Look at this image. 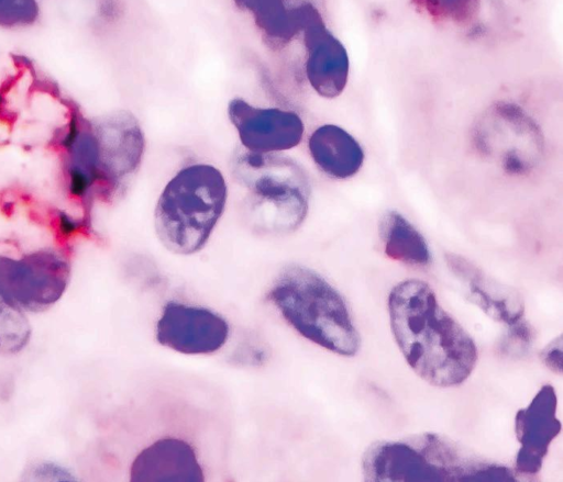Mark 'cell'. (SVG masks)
Segmentation results:
<instances>
[{
  "label": "cell",
  "mask_w": 563,
  "mask_h": 482,
  "mask_svg": "<svg viewBox=\"0 0 563 482\" xmlns=\"http://www.w3.org/2000/svg\"><path fill=\"white\" fill-rule=\"evenodd\" d=\"M390 327L411 369L424 381L448 388L463 383L477 361L468 333L419 279L396 284L388 296Z\"/></svg>",
  "instance_id": "obj_1"
},
{
  "label": "cell",
  "mask_w": 563,
  "mask_h": 482,
  "mask_svg": "<svg viewBox=\"0 0 563 482\" xmlns=\"http://www.w3.org/2000/svg\"><path fill=\"white\" fill-rule=\"evenodd\" d=\"M229 189L216 166L190 164L163 188L155 209L154 227L162 245L177 255H192L208 243L224 213Z\"/></svg>",
  "instance_id": "obj_2"
},
{
  "label": "cell",
  "mask_w": 563,
  "mask_h": 482,
  "mask_svg": "<svg viewBox=\"0 0 563 482\" xmlns=\"http://www.w3.org/2000/svg\"><path fill=\"white\" fill-rule=\"evenodd\" d=\"M231 168L244 190L245 217L253 231L282 235L302 224L311 190L299 164L278 154L245 150L233 158Z\"/></svg>",
  "instance_id": "obj_3"
},
{
  "label": "cell",
  "mask_w": 563,
  "mask_h": 482,
  "mask_svg": "<svg viewBox=\"0 0 563 482\" xmlns=\"http://www.w3.org/2000/svg\"><path fill=\"white\" fill-rule=\"evenodd\" d=\"M267 299L308 340L342 356L357 352L361 340L344 299L313 270L300 265L285 267Z\"/></svg>",
  "instance_id": "obj_4"
},
{
  "label": "cell",
  "mask_w": 563,
  "mask_h": 482,
  "mask_svg": "<svg viewBox=\"0 0 563 482\" xmlns=\"http://www.w3.org/2000/svg\"><path fill=\"white\" fill-rule=\"evenodd\" d=\"M362 464L368 481H465L471 457L450 440L427 433L410 441L375 442L365 452Z\"/></svg>",
  "instance_id": "obj_5"
},
{
  "label": "cell",
  "mask_w": 563,
  "mask_h": 482,
  "mask_svg": "<svg viewBox=\"0 0 563 482\" xmlns=\"http://www.w3.org/2000/svg\"><path fill=\"white\" fill-rule=\"evenodd\" d=\"M477 152L509 175L523 176L540 162L544 142L537 123L518 105L500 102L477 122Z\"/></svg>",
  "instance_id": "obj_6"
},
{
  "label": "cell",
  "mask_w": 563,
  "mask_h": 482,
  "mask_svg": "<svg viewBox=\"0 0 563 482\" xmlns=\"http://www.w3.org/2000/svg\"><path fill=\"white\" fill-rule=\"evenodd\" d=\"M98 142V182L96 194L111 200L123 192L139 170L145 138L137 119L117 111L91 120Z\"/></svg>",
  "instance_id": "obj_7"
},
{
  "label": "cell",
  "mask_w": 563,
  "mask_h": 482,
  "mask_svg": "<svg viewBox=\"0 0 563 482\" xmlns=\"http://www.w3.org/2000/svg\"><path fill=\"white\" fill-rule=\"evenodd\" d=\"M69 278L67 261L53 250L20 259L0 256V289L22 310L43 311L63 295Z\"/></svg>",
  "instance_id": "obj_8"
},
{
  "label": "cell",
  "mask_w": 563,
  "mask_h": 482,
  "mask_svg": "<svg viewBox=\"0 0 563 482\" xmlns=\"http://www.w3.org/2000/svg\"><path fill=\"white\" fill-rule=\"evenodd\" d=\"M227 112L247 152L278 154L295 148L302 141L305 125L295 111L255 107L242 98H233Z\"/></svg>",
  "instance_id": "obj_9"
},
{
  "label": "cell",
  "mask_w": 563,
  "mask_h": 482,
  "mask_svg": "<svg viewBox=\"0 0 563 482\" xmlns=\"http://www.w3.org/2000/svg\"><path fill=\"white\" fill-rule=\"evenodd\" d=\"M229 336V325L219 314L178 302H168L156 325V340L175 351L203 355L219 350Z\"/></svg>",
  "instance_id": "obj_10"
},
{
  "label": "cell",
  "mask_w": 563,
  "mask_h": 482,
  "mask_svg": "<svg viewBox=\"0 0 563 482\" xmlns=\"http://www.w3.org/2000/svg\"><path fill=\"white\" fill-rule=\"evenodd\" d=\"M306 49L305 71L311 88L321 97L336 98L344 90L350 61L345 47L327 27L313 5L301 30Z\"/></svg>",
  "instance_id": "obj_11"
},
{
  "label": "cell",
  "mask_w": 563,
  "mask_h": 482,
  "mask_svg": "<svg viewBox=\"0 0 563 482\" xmlns=\"http://www.w3.org/2000/svg\"><path fill=\"white\" fill-rule=\"evenodd\" d=\"M558 399L552 385L541 386L531 403L517 412L515 428L520 449L516 469L523 474H537L551 441L559 435L561 423L556 417Z\"/></svg>",
  "instance_id": "obj_12"
},
{
  "label": "cell",
  "mask_w": 563,
  "mask_h": 482,
  "mask_svg": "<svg viewBox=\"0 0 563 482\" xmlns=\"http://www.w3.org/2000/svg\"><path fill=\"white\" fill-rule=\"evenodd\" d=\"M445 261L460 280L466 299L486 315L507 326L523 317L525 304L518 291L493 279L460 255L446 254Z\"/></svg>",
  "instance_id": "obj_13"
},
{
  "label": "cell",
  "mask_w": 563,
  "mask_h": 482,
  "mask_svg": "<svg viewBox=\"0 0 563 482\" xmlns=\"http://www.w3.org/2000/svg\"><path fill=\"white\" fill-rule=\"evenodd\" d=\"M133 482H201L202 468L185 440L165 437L143 449L130 470Z\"/></svg>",
  "instance_id": "obj_14"
},
{
  "label": "cell",
  "mask_w": 563,
  "mask_h": 482,
  "mask_svg": "<svg viewBox=\"0 0 563 482\" xmlns=\"http://www.w3.org/2000/svg\"><path fill=\"white\" fill-rule=\"evenodd\" d=\"M242 11L249 12L266 43L279 49L301 33L310 2L298 4L289 0H233Z\"/></svg>",
  "instance_id": "obj_15"
},
{
  "label": "cell",
  "mask_w": 563,
  "mask_h": 482,
  "mask_svg": "<svg viewBox=\"0 0 563 482\" xmlns=\"http://www.w3.org/2000/svg\"><path fill=\"white\" fill-rule=\"evenodd\" d=\"M308 148L321 171L335 179L354 176L363 165L364 153L357 141L334 124L316 128L309 137Z\"/></svg>",
  "instance_id": "obj_16"
},
{
  "label": "cell",
  "mask_w": 563,
  "mask_h": 482,
  "mask_svg": "<svg viewBox=\"0 0 563 482\" xmlns=\"http://www.w3.org/2000/svg\"><path fill=\"white\" fill-rule=\"evenodd\" d=\"M387 257L411 266H426L431 255L421 233L401 214L387 212L379 225Z\"/></svg>",
  "instance_id": "obj_17"
},
{
  "label": "cell",
  "mask_w": 563,
  "mask_h": 482,
  "mask_svg": "<svg viewBox=\"0 0 563 482\" xmlns=\"http://www.w3.org/2000/svg\"><path fill=\"white\" fill-rule=\"evenodd\" d=\"M31 327L23 310L0 289V352L20 351L29 341Z\"/></svg>",
  "instance_id": "obj_18"
},
{
  "label": "cell",
  "mask_w": 563,
  "mask_h": 482,
  "mask_svg": "<svg viewBox=\"0 0 563 482\" xmlns=\"http://www.w3.org/2000/svg\"><path fill=\"white\" fill-rule=\"evenodd\" d=\"M40 18L37 0H0V29L23 30L35 25Z\"/></svg>",
  "instance_id": "obj_19"
},
{
  "label": "cell",
  "mask_w": 563,
  "mask_h": 482,
  "mask_svg": "<svg viewBox=\"0 0 563 482\" xmlns=\"http://www.w3.org/2000/svg\"><path fill=\"white\" fill-rule=\"evenodd\" d=\"M433 19L461 23L467 21L478 0H415Z\"/></svg>",
  "instance_id": "obj_20"
},
{
  "label": "cell",
  "mask_w": 563,
  "mask_h": 482,
  "mask_svg": "<svg viewBox=\"0 0 563 482\" xmlns=\"http://www.w3.org/2000/svg\"><path fill=\"white\" fill-rule=\"evenodd\" d=\"M534 338L532 326L522 317L511 325L498 343V350L507 356L526 354Z\"/></svg>",
  "instance_id": "obj_21"
},
{
  "label": "cell",
  "mask_w": 563,
  "mask_h": 482,
  "mask_svg": "<svg viewBox=\"0 0 563 482\" xmlns=\"http://www.w3.org/2000/svg\"><path fill=\"white\" fill-rule=\"evenodd\" d=\"M26 480L32 481H74L71 472L52 462H38L26 470Z\"/></svg>",
  "instance_id": "obj_22"
},
{
  "label": "cell",
  "mask_w": 563,
  "mask_h": 482,
  "mask_svg": "<svg viewBox=\"0 0 563 482\" xmlns=\"http://www.w3.org/2000/svg\"><path fill=\"white\" fill-rule=\"evenodd\" d=\"M542 362L552 371L562 372V337L559 336L541 351Z\"/></svg>",
  "instance_id": "obj_23"
},
{
  "label": "cell",
  "mask_w": 563,
  "mask_h": 482,
  "mask_svg": "<svg viewBox=\"0 0 563 482\" xmlns=\"http://www.w3.org/2000/svg\"><path fill=\"white\" fill-rule=\"evenodd\" d=\"M79 221L73 218L65 212H59L57 215V228L64 236H71L80 229Z\"/></svg>",
  "instance_id": "obj_24"
}]
</instances>
